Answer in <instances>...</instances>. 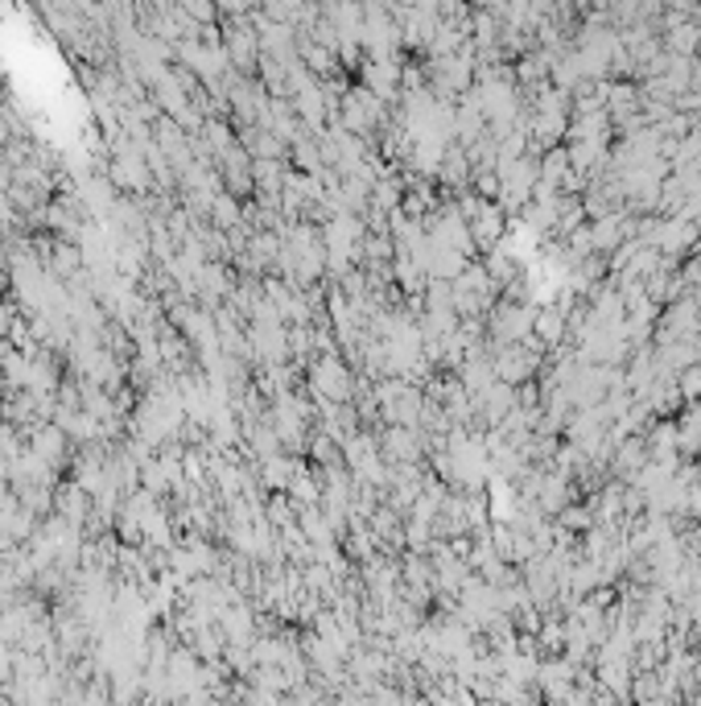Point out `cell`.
<instances>
[{
    "mask_svg": "<svg viewBox=\"0 0 701 706\" xmlns=\"http://www.w3.org/2000/svg\"><path fill=\"white\" fill-rule=\"evenodd\" d=\"M21 174L29 178V182H38V174H34V170H29V166H17ZM13 198H17V203H29V195H25V191H13Z\"/></svg>",
    "mask_w": 701,
    "mask_h": 706,
    "instance_id": "obj_1",
    "label": "cell"
}]
</instances>
